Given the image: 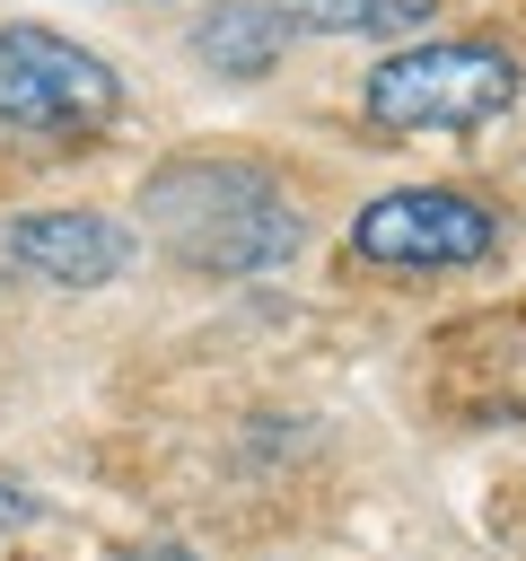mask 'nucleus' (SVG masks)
<instances>
[{"instance_id":"1a4fd4ad","label":"nucleus","mask_w":526,"mask_h":561,"mask_svg":"<svg viewBox=\"0 0 526 561\" xmlns=\"http://www.w3.org/2000/svg\"><path fill=\"white\" fill-rule=\"evenodd\" d=\"M114 561H202L193 543H132V552H114Z\"/></svg>"},{"instance_id":"39448f33","label":"nucleus","mask_w":526,"mask_h":561,"mask_svg":"<svg viewBox=\"0 0 526 561\" xmlns=\"http://www.w3.org/2000/svg\"><path fill=\"white\" fill-rule=\"evenodd\" d=\"M132 254H140V237L88 202H44V210H18L0 228V263L35 289H105L132 272Z\"/></svg>"},{"instance_id":"7ed1b4c3","label":"nucleus","mask_w":526,"mask_h":561,"mask_svg":"<svg viewBox=\"0 0 526 561\" xmlns=\"http://www.w3.org/2000/svg\"><path fill=\"white\" fill-rule=\"evenodd\" d=\"M123 123V70L96 44H70L61 26L0 18V131L88 149Z\"/></svg>"},{"instance_id":"20e7f679","label":"nucleus","mask_w":526,"mask_h":561,"mask_svg":"<svg viewBox=\"0 0 526 561\" xmlns=\"http://www.w3.org/2000/svg\"><path fill=\"white\" fill-rule=\"evenodd\" d=\"M491 245H500V210L465 184H395L359 202L342 237V254L377 272H465V263H491Z\"/></svg>"},{"instance_id":"0eeeda50","label":"nucleus","mask_w":526,"mask_h":561,"mask_svg":"<svg viewBox=\"0 0 526 561\" xmlns=\"http://www.w3.org/2000/svg\"><path fill=\"white\" fill-rule=\"evenodd\" d=\"M281 18L307 35H421L438 0H281Z\"/></svg>"},{"instance_id":"6e6552de","label":"nucleus","mask_w":526,"mask_h":561,"mask_svg":"<svg viewBox=\"0 0 526 561\" xmlns=\"http://www.w3.org/2000/svg\"><path fill=\"white\" fill-rule=\"evenodd\" d=\"M35 517H44V500H35L18 473H0V543H9L18 526H35Z\"/></svg>"},{"instance_id":"423d86ee","label":"nucleus","mask_w":526,"mask_h":561,"mask_svg":"<svg viewBox=\"0 0 526 561\" xmlns=\"http://www.w3.org/2000/svg\"><path fill=\"white\" fill-rule=\"evenodd\" d=\"M184 44H193V61L219 70V79H263V70L289 53V18H281V0H210Z\"/></svg>"},{"instance_id":"f03ea898","label":"nucleus","mask_w":526,"mask_h":561,"mask_svg":"<svg viewBox=\"0 0 526 561\" xmlns=\"http://www.w3.org/2000/svg\"><path fill=\"white\" fill-rule=\"evenodd\" d=\"M517 61L482 35H421L395 44L368 79H359V114L377 131H491L517 105Z\"/></svg>"},{"instance_id":"f257e3e1","label":"nucleus","mask_w":526,"mask_h":561,"mask_svg":"<svg viewBox=\"0 0 526 561\" xmlns=\"http://www.w3.org/2000/svg\"><path fill=\"white\" fill-rule=\"evenodd\" d=\"M140 228L193 280H254L307 245L298 202L254 158H167L140 184Z\"/></svg>"}]
</instances>
